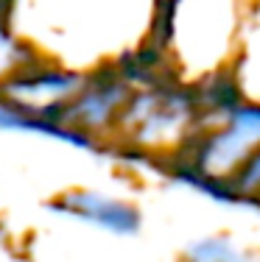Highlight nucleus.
<instances>
[{
	"instance_id": "f257e3e1",
	"label": "nucleus",
	"mask_w": 260,
	"mask_h": 262,
	"mask_svg": "<svg viewBox=\"0 0 260 262\" xmlns=\"http://www.w3.org/2000/svg\"><path fill=\"white\" fill-rule=\"evenodd\" d=\"M70 207H76L78 217H87V221L98 223V226H107L112 232H132L137 229V212L126 204L109 201L104 195H70L67 198Z\"/></svg>"
}]
</instances>
